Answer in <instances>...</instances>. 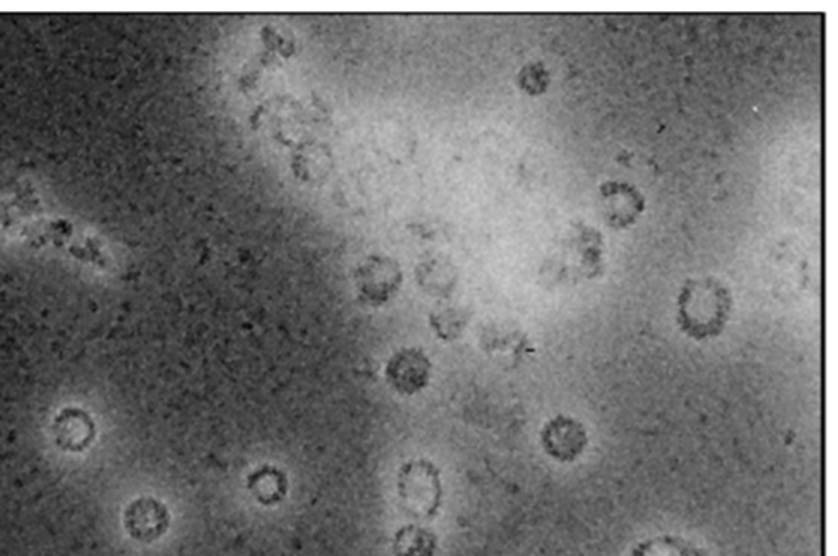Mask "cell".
I'll use <instances>...</instances> for the list:
<instances>
[{
	"instance_id": "277c9868",
	"label": "cell",
	"mask_w": 838,
	"mask_h": 556,
	"mask_svg": "<svg viewBox=\"0 0 838 556\" xmlns=\"http://www.w3.org/2000/svg\"><path fill=\"white\" fill-rule=\"evenodd\" d=\"M418 282L429 295L445 296L452 289V267L442 259H428L418 265Z\"/></svg>"
},
{
	"instance_id": "5b68a950",
	"label": "cell",
	"mask_w": 838,
	"mask_h": 556,
	"mask_svg": "<svg viewBox=\"0 0 838 556\" xmlns=\"http://www.w3.org/2000/svg\"><path fill=\"white\" fill-rule=\"evenodd\" d=\"M431 326L438 332L439 338L452 339L460 329V314L454 308H441L431 313Z\"/></svg>"
},
{
	"instance_id": "6da1fadb",
	"label": "cell",
	"mask_w": 838,
	"mask_h": 556,
	"mask_svg": "<svg viewBox=\"0 0 838 556\" xmlns=\"http://www.w3.org/2000/svg\"><path fill=\"white\" fill-rule=\"evenodd\" d=\"M403 282L401 267L386 255H372L355 271V286L362 302L370 306L386 304L397 295Z\"/></svg>"
},
{
	"instance_id": "3957f363",
	"label": "cell",
	"mask_w": 838,
	"mask_h": 556,
	"mask_svg": "<svg viewBox=\"0 0 838 556\" xmlns=\"http://www.w3.org/2000/svg\"><path fill=\"white\" fill-rule=\"evenodd\" d=\"M398 491L405 501L415 505L436 501L441 491L438 468L429 460L408 461L398 475Z\"/></svg>"
},
{
	"instance_id": "7a4b0ae2",
	"label": "cell",
	"mask_w": 838,
	"mask_h": 556,
	"mask_svg": "<svg viewBox=\"0 0 838 556\" xmlns=\"http://www.w3.org/2000/svg\"><path fill=\"white\" fill-rule=\"evenodd\" d=\"M387 381L401 394L425 390L431 377V362L419 349H403L390 357L386 367Z\"/></svg>"
}]
</instances>
